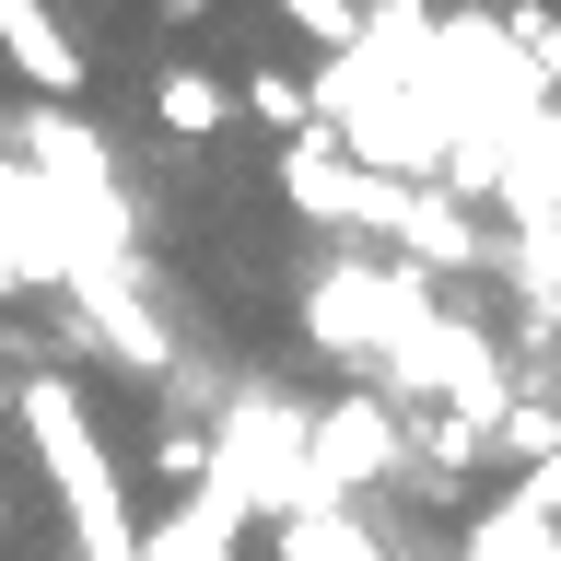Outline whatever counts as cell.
Instances as JSON below:
<instances>
[{
	"label": "cell",
	"instance_id": "obj_15",
	"mask_svg": "<svg viewBox=\"0 0 561 561\" xmlns=\"http://www.w3.org/2000/svg\"><path fill=\"white\" fill-rule=\"evenodd\" d=\"M0 164H12V129H0Z\"/></svg>",
	"mask_w": 561,
	"mask_h": 561
},
{
	"label": "cell",
	"instance_id": "obj_9",
	"mask_svg": "<svg viewBox=\"0 0 561 561\" xmlns=\"http://www.w3.org/2000/svg\"><path fill=\"white\" fill-rule=\"evenodd\" d=\"M152 117H164L175 140H210L222 117H234V82H222V70H187V59H175L164 82H152Z\"/></svg>",
	"mask_w": 561,
	"mask_h": 561
},
{
	"label": "cell",
	"instance_id": "obj_2",
	"mask_svg": "<svg viewBox=\"0 0 561 561\" xmlns=\"http://www.w3.org/2000/svg\"><path fill=\"white\" fill-rule=\"evenodd\" d=\"M410 187L421 175H375L363 152H340V129H305L293 164H280V199L305 222H363V234H398L410 222Z\"/></svg>",
	"mask_w": 561,
	"mask_h": 561
},
{
	"label": "cell",
	"instance_id": "obj_13",
	"mask_svg": "<svg viewBox=\"0 0 561 561\" xmlns=\"http://www.w3.org/2000/svg\"><path fill=\"white\" fill-rule=\"evenodd\" d=\"M526 503H538V515H550V503H561V456H550V468H538V480H526Z\"/></svg>",
	"mask_w": 561,
	"mask_h": 561
},
{
	"label": "cell",
	"instance_id": "obj_7",
	"mask_svg": "<svg viewBox=\"0 0 561 561\" xmlns=\"http://www.w3.org/2000/svg\"><path fill=\"white\" fill-rule=\"evenodd\" d=\"M234 538H245V491L210 468L199 491H175V515L140 538V561H234Z\"/></svg>",
	"mask_w": 561,
	"mask_h": 561
},
{
	"label": "cell",
	"instance_id": "obj_5",
	"mask_svg": "<svg viewBox=\"0 0 561 561\" xmlns=\"http://www.w3.org/2000/svg\"><path fill=\"white\" fill-rule=\"evenodd\" d=\"M59 293H70L82 340H94L105 363H117V375H152V363H164V328H152V305L129 293V257H105V270H70Z\"/></svg>",
	"mask_w": 561,
	"mask_h": 561
},
{
	"label": "cell",
	"instance_id": "obj_3",
	"mask_svg": "<svg viewBox=\"0 0 561 561\" xmlns=\"http://www.w3.org/2000/svg\"><path fill=\"white\" fill-rule=\"evenodd\" d=\"M305 456H316V491H351V480H398V468H410V421L386 410V398H340V410H316Z\"/></svg>",
	"mask_w": 561,
	"mask_h": 561
},
{
	"label": "cell",
	"instance_id": "obj_6",
	"mask_svg": "<svg viewBox=\"0 0 561 561\" xmlns=\"http://www.w3.org/2000/svg\"><path fill=\"white\" fill-rule=\"evenodd\" d=\"M0 59H12V82H35V105L82 94V47H70V24L47 0H0Z\"/></svg>",
	"mask_w": 561,
	"mask_h": 561
},
{
	"label": "cell",
	"instance_id": "obj_14",
	"mask_svg": "<svg viewBox=\"0 0 561 561\" xmlns=\"http://www.w3.org/2000/svg\"><path fill=\"white\" fill-rule=\"evenodd\" d=\"M0 421H24V375L12 363H0Z\"/></svg>",
	"mask_w": 561,
	"mask_h": 561
},
{
	"label": "cell",
	"instance_id": "obj_4",
	"mask_svg": "<svg viewBox=\"0 0 561 561\" xmlns=\"http://www.w3.org/2000/svg\"><path fill=\"white\" fill-rule=\"evenodd\" d=\"M70 280V234H59V199H47V175H12L0 164V305H24Z\"/></svg>",
	"mask_w": 561,
	"mask_h": 561
},
{
	"label": "cell",
	"instance_id": "obj_11",
	"mask_svg": "<svg viewBox=\"0 0 561 561\" xmlns=\"http://www.w3.org/2000/svg\"><path fill=\"white\" fill-rule=\"evenodd\" d=\"M234 105L270 117V129H293V140L316 129V82H305V70H257V82H234Z\"/></svg>",
	"mask_w": 561,
	"mask_h": 561
},
{
	"label": "cell",
	"instance_id": "obj_8",
	"mask_svg": "<svg viewBox=\"0 0 561 561\" xmlns=\"http://www.w3.org/2000/svg\"><path fill=\"white\" fill-rule=\"evenodd\" d=\"M398 245H410V270H468V257H480V222H468V199H456V187H410Z\"/></svg>",
	"mask_w": 561,
	"mask_h": 561
},
{
	"label": "cell",
	"instance_id": "obj_12",
	"mask_svg": "<svg viewBox=\"0 0 561 561\" xmlns=\"http://www.w3.org/2000/svg\"><path fill=\"white\" fill-rule=\"evenodd\" d=\"M280 12H293L328 59H340V47H363V0H280Z\"/></svg>",
	"mask_w": 561,
	"mask_h": 561
},
{
	"label": "cell",
	"instance_id": "obj_10",
	"mask_svg": "<svg viewBox=\"0 0 561 561\" xmlns=\"http://www.w3.org/2000/svg\"><path fill=\"white\" fill-rule=\"evenodd\" d=\"M280 561H375V538H351L340 503H305V515H280Z\"/></svg>",
	"mask_w": 561,
	"mask_h": 561
},
{
	"label": "cell",
	"instance_id": "obj_1",
	"mask_svg": "<svg viewBox=\"0 0 561 561\" xmlns=\"http://www.w3.org/2000/svg\"><path fill=\"white\" fill-rule=\"evenodd\" d=\"M421 316H433V280L421 270H363V257L316 270V293H305L316 351H340V363H398Z\"/></svg>",
	"mask_w": 561,
	"mask_h": 561
}]
</instances>
